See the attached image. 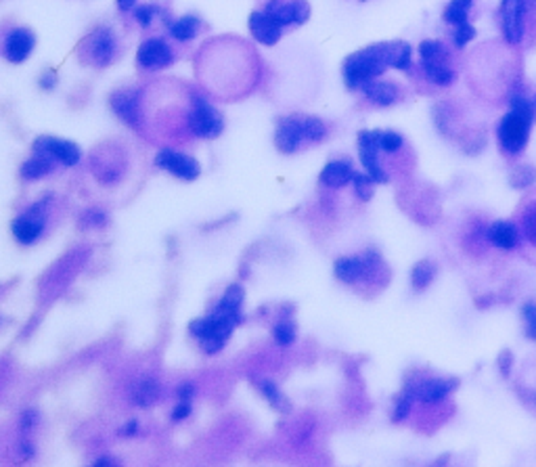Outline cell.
<instances>
[{
  "instance_id": "1",
  "label": "cell",
  "mask_w": 536,
  "mask_h": 467,
  "mask_svg": "<svg viewBox=\"0 0 536 467\" xmlns=\"http://www.w3.org/2000/svg\"><path fill=\"white\" fill-rule=\"evenodd\" d=\"M413 47L406 40H388L369 45L346 57L342 65V76L348 91L358 93L366 82L384 78L386 71L396 69L404 73L415 71Z\"/></svg>"
},
{
  "instance_id": "2",
  "label": "cell",
  "mask_w": 536,
  "mask_h": 467,
  "mask_svg": "<svg viewBox=\"0 0 536 467\" xmlns=\"http://www.w3.org/2000/svg\"><path fill=\"white\" fill-rule=\"evenodd\" d=\"M536 122L534 101L520 89L507 97V111L497 124V143L505 157H520L530 141L532 126Z\"/></svg>"
},
{
  "instance_id": "3",
  "label": "cell",
  "mask_w": 536,
  "mask_h": 467,
  "mask_svg": "<svg viewBox=\"0 0 536 467\" xmlns=\"http://www.w3.org/2000/svg\"><path fill=\"white\" fill-rule=\"evenodd\" d=\"M497 21L507 47H532L536 40V0H501Z\"/></svg>"
},
{
  "instance_id": "4",
  "label": "cell",
  "mask_w": 536,
  "mask_h": 467,
  "mask_svg": "<svg viewBox=\"0 0 536 467\" xmlns=\"http://www.w3.org/2000/svg\"><path fill=\"white\" fill-rule=\"evenodd\" d=\"M417 63L415 71L434 89H450L457 82L459 69L452 55V47H448L444 40L426 38L417 47Z\"/></svg>"
},
{
  "instance_id": "5",
  "label": "cell",
  "mask_w": 536,
  "mask_h": 467,
  "mask_svg": "<svg viewBox=\"0 0 536 467\" xmlns=\"http://www.w3.org/2000/svg\"><path fill=\"white\" fill-rule=\"evenodd\" d=\"M239 321H241L239 317L226 315L216 308L212 317L191 323V333L199 339L205 352H218L226 344L231 331Z\"/></svg>"
},
{
  "instance_id": "6",
  "label": "cell",
  "mask_w": 536,
  "mask_h": 467,
  "mask_svg": "<svg viewBox=\"0 0 536 467\" xmlns=\"http://www.w3.org/2000/svg\"><path fill=\"white\" fill-rule=\"evenodd\" d=\"M380 269H384V262L375 249H369L364 256H344L334 264L336 277L348 285L371 279Z\"/></svg>"
},
{
  "instance_id": "7",
  "label": "cell",
  "mask_w": 536,
  "mask_h": 467,
  "mask_svg": "<svg viewBox=\"0 0 536 467\" xmlns=\"http://www.w3.org/2000/svg\"><path fill=\"white\" fill-rule=\"evenodd\" d=\"M189 128L195 137L201 139H216L224 130V119L222 113L205 99L195 97L193 109L189 113Z\"/></svg>"
},
{
  "instance_id": "8",
  "label": "cell",
  "mask_w": 536,
  "mask_h": 467,
  "mask_svg": "<svg viewBox=\"0 0 536 467\" xmlns=\"http://www.w3.org/2000/svg\"><path fill=\"white\" fill-rule=\"evenodd\" d=\"M459 379H450V377H421L415 381H408L404 386V390H408L413 394L415 402H423V405H440L444 402L450 392L457 390Z\"/></svg>"
},
{
  "instance_id": "9",
  "label": "cell",
  "mask_w": 536,
  "mask_h": 467,
  "mask_svg": "<svg viewBox=\"0 0 536 467\" xmlns=\"http://www.w3.org/2000/svg\"><path fill=\"white\" fill-rule=\"evenodd\" d=\"M358 157H360L364 172L377 185H384V183L390 181V174L386 172V168L382 163L375 130H360L358 133Z\"/></svg>"
},
{
  "instance_id": "10",
  "label": "cell",
  "mask_w": 536,
  "mask_h": 467,
  "mask_svg": "<svg viewBox=\"0 0 536 467\" xmlns=\"http://www.w3.org/2000/svg\"><path fill=\"white\" fill-rule=\"evenodd\" d=\"M520 247L526 249L528 258L536 264V191L528 193L517 207Z\"/></svg>"
},
{
  "instance_id": "11",
  "label": "cell",
  "mask_w": 536,
  "mask_h": 467,
  "mask_svg": "<svg viewBox=\"0 0 536 467\" xmlns=\"http://www.w3.org/2000/svg\"><path fill=\"white\" fill-rule=\"evenodd\" d=\"M137 63L147 69H166L174 63V51L163 38H147L137 51Z\"/></svg>"
},
{
  "instance_id": "12",
  "label": "cell",
  "mask_w": 536,
  "mask_h": 467,
  "mask_svg": "<svg viewBox=\"0 0 536 467\" xmlns=\"http://www.w3.org/2000/svg\"><path fill=\"white\" fill-rule=\"evenodd\" d=\"M358 93L364 97V101H369L375 107H392L404 99L400 84L396 80H384V78L366 82Z\"/></svg>"
},
{
  "instance_id": "13",
  "label": "cell",
  "mask_w": 536,
  "mask_h": 467,
  "mask_svg": "<svg viewBox=\"0 0 536 467\" xmlns=\"http://www.w3.org/2000/svg\"><path fill=\"white\" fill-rule=\"evenodd\" d=\"M281 27L302 25L310 17V7L306 0H270L264 9Z\"/></svg>"
},
{
  "instance_id": "14",
  "label": "cell",
  "mask_w": 536,
  "mask_h": 467,
  "mask_svg": "<svg viewBox=\"0 0 536 467\" xmlns=\"http://www.w3.org/2000/svg\"><path fill=\"white\" fill-rule=\"evenodd\" d=\"M155 163L166 170V172H170V174L183 179V181H195L199 176L197 159H193L185 153H178L174 149H161L155 157Z\"/></svg>"
},
{
  "instance_id": "15",
  "label": "cell",
  "mask_w": 536,
  "mask_h": 467,
  "mask_svg": "<svg viewBox=\"0 0 536 467\" xmlns=\"http://www.w3.org/2000/svg\"><path fill=\"white\" fill-rule=\"evenodd\" d=\"M306 141V128H304V115H290L283 117L277 126L275 143L283 153H294L300 149V145Z\"/></svg>"
},
{
  "instance_id": "16",
  "label": "cell",
  "mask_w": 536,
  "mask_h": 467,
  "mask_svg": "<svg viewBox=\"0 0 536 467\" xmlns=\"http://www.w3.org/2000/svg\"><path fill=\"white\" fill-rule=\"evenodd\" d=\"M34 153L49 155L63 166H75L82 157V151L78 145L63 141V139H53V137H40L34 143Z\"/></svg>"
},
{
  "instance_id": "17",
  "label": "cell",
  "mask_w": 536,
  "mask_h": 467,
  "mask_svg": "<svg viewBox=\"0 0 536 467\" xmlns=\"http://www.w3.org/2000/svg\"><path fill=\"white\" fill-rule=\"evenodd\" d=\"M34 47H36V36L27 27H17L5 40V59L9 63L19 65L25 59H30Z\"/></svg>"
},
{
  "instance_id": "18",
  "label": "cell",
  "mask_w": 536,
  "mask_h": 467,
  "mask_svg": "<svg viewBox=\"0 0 536 467\" xmlns=\"http://www.w3.org/2000/svg\"><path fill=\"white\" fill-rule=\"evenodd\" d=\"M86 47H89L91 61L95 65L103 67V65L111 63V59L115 55V49H117V42H115V36H113V32L109 27H99L86 40Z\"/></svg>"
},
{
  "instance_id": "19",
  "label": "cell",
  "mask_w": 536,
  "mask_h": 467,
  "mask_svg": "<svg viewBox=\"0 0 536 467\" xmlns=\"http://www.w3.org/2000/svg\"><path fill=\"white\" fill-rule=\"evenodd\" d=\"M247 25H250L252 36L260 42V45H266V47L277 45V42L281 40V36H283V27L266 11L252 13L250 23H247Z\"/></svg>"
},
{
  "instance_id": "20",
  "label": "cell",
  "mask_w": 536,
  "mask_h": 467,
  "mask_svg": "<svg viewBox=\"0 0 536 467\" xmlns=\"http://www.w3.org/2000/svg\"><path fill=\"white\" fill-rule=\"evenodd\" d=\"M486 239L503 251H511L520 247V229L511 220H497L486 229Z\"/></svg>"
},
{
  "instance_id": "21",
  "label": "cell",
  "mask_w": 536,
  "mask_h": 467,
  "mask_svg": "<svg viewBox=\"0 0 536 467\" xmlns=\"http://www.w3.org/2000/svg\"><path fill=\"white\" fill-rule=\"evenodd\" d=\"M113 111L119 115V119H124L130 126L139 124V91L135 89H121L115 91L109 99Z\"/></svg>"
},
{
  "instance_id": "22",
  "label": "cell",
  "mask_w": 536,
  "mask_h": 467,
  "mask_svg": "<svg viewBox=\"0 0 536 467\" xmlns=\"http://www.w3.org/2000/svg\"><path fill=\"white\" fill-rule=\"evenodd\" d=\"M40 207L36 205V207H32L27 214H23V216H19L15 223H13V235H15V239L19 241V243H34L38 237H40V233H43V229H45V218H43V214L38 212Z\"/></svg>"
},
{
  "instance_id": "23",
  "label": "cell",
  "mask_w": 536,
  "mask_h": 467,
  "mask_svg": "<svg viewBox=\"0 0 536 467\" xmlns=\"http://www.w3.org/2000/svg\"><path fill=\"white\" fill-rule=\"evenodd\" d=\"M354 174H356V170L352 168V163L348 159H331L323 168L318 181L331 189H340V187H346L348 183H352Z\"/></svg>"
},
{
  "instance_id": "24",
  "label": "cell",
  "mask_w": 536,
  "mask_h": 467,
  "mask_svg": "<svg viewBox=\"0 0 536 467\" xmlns=\"http://www.w3.org/2000/svg\"><path fill=\"white\" fill-rule=\"evenodd\" d=\"M474 5H476V0H448L442 9V21L452 27L467 23Z\"/></svg>"
},
{
  "instance_id": "25",
  "label": "cell",
  "mask_w": 536,
  "mask_h": 467,
  "mask_svg": "<svg viewBox=\"0 0 536 467\" xmlns=\"http://www.w3.org/2000/svg\"><path fill=\"white\" fill-rule=\"evenodd\" d=\"M438 266L432 260H419L413 271H410V283H413L415 291H423L432 285V281L436 279Z\"/></svg>"
},
{
  "instance_id": "26",
  "label": "cell",
  "mask_w": 536,
  "mask_h": 467,
  "mask_svg": "<svg viewBox=\"0 0 536 467\" xmlns=\"http://www.w3.org/2000/svg\"><path fill=\"white\" fill-rule=\"evenodd\" d=\"M199 27H201V19L197 15H185L170 25V36L178 42H189L197 36Z\"/></svg>"
},
{
  "instance_id": "27",
  "label": "cell",
  "mask_w": 536,
  "mask_h": 467,
  "mask_svg": "<svg viewBox=\"0 0 536 467\" xmlns=\"http://www.w3.org/2000/svg\"><path fill=\"white\" fill-rule=\"evenodd\" d=\"M51 159H53V157H49V155H43V153H34V157H32V159H27V161L23 163V168H21V174H23V179H30V181H34V179H40V176L49 174V172H51V168H53Z\"/></svg>"
},
{
  "instance_id": "28",
  "label": "cell",
  "mask_w": 536,
  "mask_h": 467,
  "mask_svg": "<svg viewBox=\"0 0 536 467\" xmlns=\"http://www.w3.org/2000/svg\"><path fill=\"white\" fill-rule=\"evenodd\" d=\"M241 302H243V289H241L239 285H233V287H229L226 293L222 295V300H220V304H218V310L241 319V312H239Z\"/></svg>"
},
{
  "instance_id": "29",
  "label": "cell",
  "mask_w": 536,
  "mask_h": 467,
  "mask_svg": "<svg viewBox=\"0 0 536 467\" xmlns=\"http://www.w3.org/2000/svg\"><path fill=\"white\" fill-rule=\"evenodd\" d=\"M157 392H159V386L155 384V381H151V379H145V381H141V384H137V386H135L132 398H135V402H137L139 407H149V405H153V402H155V398H157Z\"/></svg>"
},
{
  "instance_id": "30",
  "label": "cell",
  "mask_w": 536,
  "mask_h": 467,
  "mask_svg": "<svg viewBox=\"0 0 536 467\" xmlns=\"http://www.w3.org/2000/svg\"><path fill=\"white\" fill-rule=\"evenodd\" d=\"M476 36H478V30L467 21V23H461V25H455V27H452L450 42H452V47H455L457 51H463Z\"/></svg>"
},
{
  "instance_id": "31",
  "label": "cell",
  "mask_w": 536,
  "mask_h": 467,
  "mask_svg": "<svg viewBox=\"0 0 536 467\" xmlns=\"http://www.w3.org/2000/svg\"><path fill=\"white\" fill-rule=\"evenodd\" d=\"M413 405H415V398H413V394H410L408 390H404V388H402L400 396L394 400V413H392V419H394L396 423L404 421V419L410 415V411H413Z\"/></svg>"
},
{
  "instance_id": "32",
  "label": "cell",
  "mask_w": 536,
  "mask_h": 467,
  "mask_svg": "<svg viewBox=\"0 0 536 467\" xmlns=\"http://www.w3.org/2000/svg\"><path fill=\"white\" fill-rule=\"evenodd\" d=\"M352 185H354V191H356V195L362 199V201H369L371 197H373V191H375V181L371 179L366 172L364 174H360V172H356L354 174V179H352Z\"/></svg>"
},
{
  "instance_id": "33",
  "label": "cell",
  "mask_w": 536,
  "mask_h": 467,
  "mask_svg": "<svg viewBox=\"0 0 536 467\" xmlns=\"http://www.w3.org/2000/svg\"><path fill=\"white\" fill-rule=\"evenodd\" d=\"M534 181H536V172H534L532 166H517L511 172V185L515 189L530 187V185H534Z\"/></svg>"
},
{
  "instance_id": "34",
  "label": "cell",
  "mask_w": 536,
  "mask_h": 467,
  "mask_svg": "<svg viewBox=\"0 0 536 467\" xmlns=\"http://www.w3.org/2000/svg\"><path fill=\"white\" fill-rule=\"evenodd\" d=\"M272 337H275V342L277 344H281V346H290L294 339H296V327L292 325V323H279V325H275V329H272Z\"/></svg>"
},
{
  "instance_id": "35",
  "label": "cell",
  "mask_w": 536,
  "mask_h": 467,
  "mask_svg": "<svg viewBox=\"0 0 536 467\" xmlns=\"http://www.w3.org/2000/svg\"><path fill=\"white\" fill-rule=\"evenodd\" d=\"M522 317H524V329L528 339H536V302H528L522 306Z\"/></svg>"
},
{
  "instance_id": "36",
  "label": "cell",
  "mask_w": 536,
  "mask_h": 467,
  "mask_svg": "<svg viewBox=\"0 0 536 467\" xmlns=\"http://www.w3.org/2000/svg\"><path fill=\"white\" fill-rule=\"evenodd\" d=\"M155 17H159V9L153 7V5H143V7H139V9L135 11V19H137V23L143 25V27H149V25L155 21Z\"/></svg>"
},
{
  "instance_id": "37",
  "label": "cell",
  "mask_w": 536,
  "mask_h": 467,
  "mask_svg": "<svg viewBox=\"0 0 536 467\" xmlns=\"http://www.w3.org/2000/svg\"><path fill=\"white\" fill-rule=\"evenodd\" d=\"M260 390L268 396V400L272 402V407H283V396L279 394V390H277V386L275 384H270V381H262L260 384Z\"/></svg>"
},
{
  "instance_id": "38",
  "label": "cell",
  "mask_w": 536,
  "mask_h": 467,
  "mask_svg": "<svg viewBox=\"0 0 536 467\" xmlns=\"http://www.w3.org/2000/svg\"><path fill=\"white\" fill-rule=\"evenodd\" d=\"M189 413H191L189 400H183V402H180V405H176V409L172 411V419H174V421H180V419L189 417Z\"/></svg>"
},
{
  "instance_id": "39",
  "label": "cell",
  "mask_w": 536,
  "mask_h": 467,
  "mask_svg": "<svg viewBox=\"0 0 536 467\" xmlns=\"http://www.w3.org/2000/svg\"><path fill=\"white\" fill-rule=\"evenodd\" d=\"M499 363H501V371H503V375H507V373H509V365H511V354H509V352H503L501 358H499Z\"/></svg>"
},
{
  "instance_id": "40",
  "label": "cell",
  "mask_w": 536,
  "mask_h": 467,
  "mask_svg": "<svg viewBox=\"0 0 536 467\" xmlns=\"http://www.w3.org/2000/svg\"><path fill=\"white\" fill-rule=\"evenodd\" d=\"M193 392H195V388H193V384H183V388H180V400H189L191 396H193Z\"/></svg>"
},
{
  "instance_id": "41",
  "label": "cell",
  "mask_w": 536,
  "mask_h": 467,
  "mask_svg": "<svg viewBox=\"0 0 536 467\" xmlns=\"http://www.w3.org/2000/svg\"><path fill=\"white\" fill-rule=\"evenodd\" d=\"M34 419H36V413H34V411H27V413H23V417H21V426H23L25 430H27V428H32Z\"/></svg>"
},
{
  "instance_id": "42",
  "label": "cell",
  "mask_w": 536,
  "mask_h": 467,
  "mask_svg": "<svg viewBox=\"0 0 536 467\" xmlns=\"http://www.w3.org/2000/svg\"><path fill=\"white\" fill-rule=\"evenodd\" d=\"M115 3H117V9H119V11L126 13V11H130V9L137 5V0H115Z\"/></svg>"
},
{
  "instance_id": "43",
  "label": "cell",
  "mask_w": 536,
  "mask_h": 467,
  "mask_svg": "<svg viewBox=\"0 0 536 467\" xmlns=\"http://www.w3.org/2000/svg\"><path fill=\"white\" fill-rule=\"evenodd\" d=\"M53 84H55V76H53V73L40 80V87H45V89H53Z\"/></svg>"
},
{
  "instance_id": "44",
  "label": "cell",
  "mask_w": 536,
  "mask_h": 467,
  "mask_svg": "<svg viewBox=\"0 0 536 467\" xmlns=\"http://www.w3.org/2000/svg\"><path fill=\"white\" fill-rule=\"evenodd\" d=\"M113 461L111 459H103V461H99V465H111Z\"/></svg>"
},
{
  "instance_id": "45",
  "label": "cell",
  "mask_w": 536,
  "mask_h": 467,
  "mask_svg": "<svg viewBox=\"0 0 536 467\" xmlns=\"http://www.w3.org/2000/svg\"><path fill=\"white\" fill-rule=\"evenodd\" d=\"M528 400H530V402H534V405H536V390H534V392H532V394H530V398H528Z\"/></svg>"
},
{
  "instance_id": "46",
  "label": "cell",
  "mask_w": 536,
  "mask_h": 467,
  "mask_svg": "<svg viewBox=\"0 0 536 467\" xmlns=\"http://www.w3.org/2000/svg\"><path fill=\"white\" fill-rule=\"evenodd\" d=\"M532 101H534V105H536V93H534V97H532Z\"/></svg>"
}]
</instances>
